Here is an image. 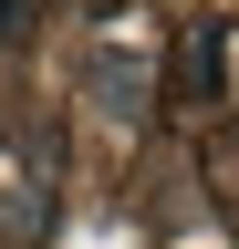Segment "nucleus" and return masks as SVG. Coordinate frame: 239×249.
<instances>
[{
  "instance_id": "obj_1",
  "label": "nucleus",
  "mask_w": 239,
  "mask_h": 249,
  "mask_svg": "<svg viewBox=\"0 0 239 249\" xmlns=\"http://www.w3.org/2000/svg\"><path fill=\"white\" fill-rule=\"evenodd\" d=\"M83 83H94V93H104L114 114H125L135 93H146V73H135V62H114V52H94V62H83Z\"/></svg>"
}]
</instances>
